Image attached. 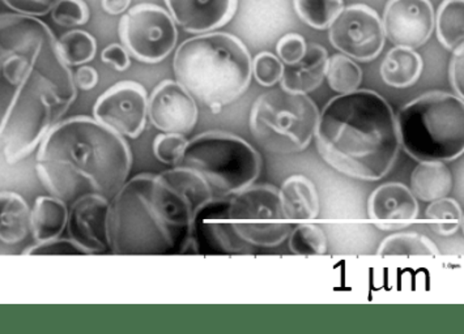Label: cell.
I'll list each match as a JSON object with an SVG mask.
<instances>
[{"instance_id": "cell-23", "label": "cell", "mask_w": 464, "mask_h": 334, "mask_svg": "<svg viewBox=\"0 0 464 334\" xmlns=\"http://www.w3.org/2000/svg\"><path fill=\"white\" fill-rule=\"evenodd\" d=\"M31 230V209L20 195L0 192V241L5 244L23 242Z\"/></svg>"}, {"instance_id": "cell-36", "label": "cell", "mask_w": 464, "mask_h": 334, "mask_svg": "<svg viewBox=\"0 0 464 334\" xmlns=\"http://www.w3.org/2000/svg\"><path fill=\"white\" fill-rule=\"evenodd\" d=\"M8 8L25 16H45L58 0H2Z\"/></svg>"}, {"instance_id": "cell-4", "label": "cell", "mask_w": 464, "mask_h": 334, "mask_svg": "<svg viewBox=\"0 0 464 334\" xmlns=\"http://www.w3.org/2000/svg\"><path fill=\"white\" fill-rule=\"evenodd\" d=\"M314 138L329 167L366 182L385 178L401 152L395 112L374 91L357 90L330 100L319 112Z\"/></svg>"}, {"instance_id": "cell-34", "label": "cell", "mask_w": 464, "mask_h": 334, "mask_svg": "<svg viewBox=\"0 0 464 334\" xmlns=\"http://www.w3.org/2000/svg\"><path fill=\"white\" fill-rule=\"evenodd\" d=\"M25 255L34 256H64V255H87L80 245L72 239H52V241L40 242L34 247L26 250Z\"/></svg>"}, {"instance_id": "cell-27", "label": "cell", "mask_w": 464, "mask_h": 334, "mask_svg": "<svg viewBox=\"0 0 464 334\" xmlns=\"http://www.w3.org/2000/svg\"><path fill=\"white\" fill-rule=\"evenodd\" d=\"M326 79L331 90L339 94L357 91L362 82V70L353 59L344 54H335L329 58Z\"/></svg>"}, {"instance_id": "cell-3", "label": "cell", "mask_w": 464, "mask_h": 334, "mask_svg": "<svg viewBox=\"0 0 464 334\" xmlns=\"http://www.w3.org/2000/svg\"><path fill=\"white\" fill-rule=\"evenodd\" d=\"M38 147L35 171L41 183L70 205L90 195L111 201L131 170L132 155L125 138L94 118L59 122Z\"/></svg>"}, {"instance_id": "cell-13", "label": "cell", "mask_w": 464, "mask_h": 334, "mask_svg": "<svg viewBox=\"0 0 464 334\" xmlns=\"http://www.w3.org/2000/svg\"><path fill=\"white\" fill-rule=\"evenodd\" d=\"M434 17L430 0H389L383 11V32L392 45L419 49L433 34Z\"/></svg>"}, {"instance_id": "cell-5", "label": "cell", "mask_w": 464, "mask_h": 334, "mask_svg": "<svg viewBox=\"0 0 464 334\" xmlns=\"http://www.w3.org/2000/svg\"><path fill=\"white\" fill-rule=\"evenodd\" d=\"M292 229L294 224L284 217L279 190L253 185L204 203L195 215L193 238L195 244L203 241L218 253H241L246 247H276Z\"/></svg>"}, {"instance_id": "cell-21", "label": "cell", "mask_w": 464, "mask_h": 334, "mask_svg": "<svg viewBox=\"0 0 464 334\" xmlns=\"http://www.w3.org/2000/svg\"><path fill=\"white\" fill-rule=\"evenodd\" d=\"M67 204L57 196H40L31 211V230L34 241H52L63 234L67 227Z\"/></svg>"}, {"instance_id": "cell-35", "label": "cell", "mask_w": 464, "mask_h": 334, "mask_svg": "<svg viewBox=\"0 0 464 334\" xmlns=\"http://www.w3.org/2000/svg\"><path fill=\"white\" fill-rule=\"evenodd\" d=\"M307 43L305 38L298 33H288L280 38L276 45L277 58L283 64H294L305 55Z\"/></svg>"}, {"instance_id": "cell-33", "label": "cell", "mask_w": 464, "mask_h": 334, "mask_svg": "<svg viewBox=\"0 0 464 334\" xmlns=\"http://www.w3.org/2000/svg\"><path fill=\"white\" fill-rule=\"evenodd\" d=\"M283 70V62L270 52H259L254 58L253 76L262 87H275L282 80Z\"/></svg>"}, {"instance_id": "cell-40", "label": "cell", "mask_w": 464, "mask_h": 334, "mask_svg": "<svg viewBox=\"0 0 464 334\" xmlns=\"http://www.w3.org/2000/svg\"><path fill=\"white\" fill-rule=\"evenodd\" d=\"M131 0H102V10L109 14H121L130 7Z\"/></svg>"}, {"instance_id": "cell-8", "label": "cell", "mask_w": 464, "mask_h": 334, "mask_svg": "<svg viewBox=\"0 0 464 334\" xmlns=\"http://www.w3.org/2000/svg\"><path fill=\"white\" fill-rule=\"evenodd\" d=\"M177 167L193 170L220 196L250 187L261 176L262 158L237 135L209 131L195 136Z\"/></svg>"}, {"instance_id": "cell-17", "label": "cell", "mask_w": 464, "mask_h": 334, "mask_svg": "<svg viewBox=\"0 0 464 334\" xmlns=\"http://www.w3.org/2000/svg\"><path fill=\"white\" fill-rule=\"evenodd\" d=\"M368 213L374 224H392L403 230L418 218L419 200L403 183H385L372 192Z\"/></svg>"}, {"instance_id": "cell-16", "label": "cell", "mask_w": 464, "mask_h": 334, "mask_svg": "<svg viewBox=\"0 0 464 334\" xmlns=\"http://www.w3.org/2000/svg\"><path fill=\"white\" fill-rule=\"evenodd\" d=\"M174 23L191 34L209 33L235 17L238 0H165Z\"/></svg>"}, {"instance_id": "cell-10", "label": "cell", "mask_w": 464, "mask_h": 334, "mask_svg": "<svg viewBox=\"0 0 464 334\" xmlns=\"http://www.w3.org/2000/svg\"><path fill=\"white\" fill-rule=\"evenodd\" d=\"M118 32L129 54L147 64L167 59L179 40L169 12L150 3H140L123 14Z\"/></svg>"}, {"instance_id": "cell-38", "label": "cell", "mask_w": 464, "mask_h": 334, "mask_svg": "<svg viewBox=\"0 0 464 334\" xmlns=\"http://www.w3.org/2000/svg\"><path fill=\"white\" fill-rule=\"evenodd\" d=\"M102 61L103 63L113 67L114 70L120 71V72L126 71L131 64L129 52H127L125 46L120 45V43H111V45L105 47L102 52Z\"/></svg>"}, {"instance_id": "cell-31", "label": "cell", "mask_w": 464, "mask_h": 334, "mask_svg": "<svg viewBox=\"0 0 464 334\" xmlns=\"http://www.w3.org/2000/svg\"><path fill=\"white\" fill-rule=\"evenodd\" d=\"M188 143L186 135L164 132L153 141V153L160 162L174 167L181 162Z\"/></svg>"}, {"instance_id": "cell-32", "label": "cell", "mask_w": 464, "mask_h": 334, "mask_svg": "<svg viewBox=\"0 0 464 334\" xmlns=\"http://www.w3.org/2000/svg\"><path fill=\"white\" fill-rule=\"evenodd\" d=\"M52 17L64 28L85 25L90 22V7L84 0H58L52 10Z\"/></svg>"}, {"instance_id": "cell-19", "label": "cell", "mask_w": 464, "mask_h": 334, "mask_svg": "<svg viewBox=\"0 0 464 334\" xmlns=\"http://www.w3.org/2000/svg\"><path fill=\"white\" fill-rule=\"evenodd\" d=\"M284 217L292 224L312 223L321 211L317 187L307 177L295 174L279 188Z\"/></svg>"}, {"instance_id": "cell-1", "label": "cell", "mask_w": 464, "mask_h": 334, "mask_svg": "<svg viewBox=\"0 0 464 334\" xmlns=\"http://www.w3.org/2000/svg\"><path fill=\"white\" fill-rule=\"evenodd\" d=\"M78 97L52 29L35 17L0 14V155L26 158Z\"/></svg>"}, {"instance_id": "cell-18", "label": "cell", "mask_w": 464, "mask_h": 334, "mask_svg": "<svg viewBox=\"0 0 464 334\" xmlns=\"http://www.w3.org/2000/svg\"><path fill=\"white\" fill-rule=\"evenodd\" d=\"M329 52L318 43H310L305 55L294 64H284L280 85L291 93L309 94L321 87L326 78Z\"/></svg>"}, {"instance_id": "cell-9", "label": "cell", "mask_w": 464, "mask_h": 334, "mask_svg": "<svg viewBox=\"0 0 464 334\" xmlns=\"http://www.w3.org/2000/svg\"><path fill=\"white\" fill-rule=\"evenodd\" d=\"M318 106L307 94L274 90L262 94L250 111V132L263 149L274 155L305 150L314 138Z\"/></svg>"}, {"instance_id": "cell-20", "label": "cell", "mask_w": 464, "mask_h": 334, "mask_svg": "<svg viewBox=\"0 0 464 334\" xmlns=\"http://www.w3.org/2000/svg\"><path fill=\"white\" fill-rule=\"evenodd\" d=\"M453 186V174L446 162H419L411 176L410 190L424 203L449 196Z\"/></svg>"}, {"instance_id": "cell-39", "label": "cell", "mask_w": 464, "mask_h": 334, "mask_svg": "<svg viewBox=\"0 0 464 334\" xmlns=\"http://www.w3.org/2000/svg\"><path fill=\"white\" fill-rule=\"evenodd\" d=\"M76 87L82 91H91L96 87L99 82V72L96 68L91 66L80 67L76 73H73Z\"/></svg>"}, {"instance_id": "cell-11", "label": "cell", "mask_w": 464, "mask_h": 334, "mask_svg": "<svg viewBox=\"0 0 464 334\" xmlns=\"http://www.w3.org/2000/svg\"><path fill=\"white\" fill-rule=\"evenodd\" d=\"M329 29L331 45L354 62L374 61L385 47L382 20L366 5L343 8Z\"/></svg>"}, {"instance_id": "cell-29", "label": "cell", "mask_w": 464, "mask_h": 334, "mask_svg": "<svg viewBox=\"0 0 464 334\" xmlns=\"http://www.w3.org/2000/svg\"><path fill=\"white\" fill-rule=\"evenodd\" d=\"M288 247L294 255H324L329 250L327 236L318 224H297L288 236Z\"/></svg>"}, {"instance_id": "cell-24", "label": "cell", "mask_w": 464, "mask_h": 334, "mask_svg": "<svg viewBox=\"0 0 464 334\" xmlns=\"http://www.w3.org/2000/svg\"><path fill=\"white\" fill-rule=\"evenodd\" d=\"M463 0H443L434 17L437 38L445 49L454 52L463 46Z\"/></svg>"}, {"instance_id": "cell-26", "label": "cell", "mask_w": 464, "mask_h": 334, "mask_svg": "<svg viewBox=\"0 0 464 334\" xmlns=\"http://www.w3.org/2000/svg\"><path fill=\"white\" fill-rule=\"evenodd\" d=\"M431 232L437 235H454L463 224V212L459 203L451 197L434 200L425 211Z\"/></svg>"}, {"instance_id": "cell-25", "label": "cell", "mask_w": 464, "mask_h": 334, "mask_svg": "<svg viewBox=\"0 0 464 334\" xmlns=\"http://www.w3.org/2000/svg\"><path fill=\"white\" fill-rule=\"evenodd\" d=\"M381 256H439L440 250L430 238L419 233H397L386 236L377 250Z\"/></svg>"}, {"instance_id": "cell-28", "label": "cell", "mask_w": 464, "mask_h": 334, "mask_svg": "<svg viewBox=\"0 0 464 334\" xmlns=\"http://www.w3.org/2000/svg\"><path fill=\"white\" fill-rule=\"evenodd\" d=\"M295 14L301 20L318 31L329 29L340 11L344 8L343 0H294Z\"/></svg>"}, {"instance_id": "cell-30", "label": "cell", "mask_w": 464, "mask_h": 334, "mask_svg": "<svg viewBox=\"0 0 464 334\" xmlns=\"http://www.w3.org/2000/svg\"><path fill=\"white\" fill-rule=\"evenodd\" d=\"M59 52L68 66H82L93 61L97 43L93 35L84 31H72L58 40Z\"/></svg>"}, {"instance_id": "cell-12", "label": "cell", "mask_w": 464, "mask_h": 334, "mask_svg": "<svg viewBox=\"0 0 464 334\" xmlns=\"http://www.w3.org/2000/svg\"><path fill=\"white\" fill-rule=\"evenodd\" d=\"M93 118L122 138H139L148 119L146 88L135 81L117 82L96 100Z\"/></svg>"}, {"instance_id": "cell-14", "label": "cell", "mask_w": 464, "mask_h": 334, "mask_svg": "<svg viewBox=\"0 0 464 334\" xmlns=\"http://www.w3.org/2000/svg\"><path fill=\"white\" fill-rule=\"evenodd\" d=\"M198 117L197 100L179 81L164 80L148 100V119L160 131L188 135Z\"/></svg>"}, {"instance_id": "cell-2", "label": "cell", "mask_w": 464, "mask_h": 334, "mask_svg": "<svg viewBox=\"0 0 464 334\" xmlns=\"http://www.w3.org/2000/svg\"><path fill=\"white\" fill-rule=\"evenodd\" d=\"M214 197L202 177L174 167L127 180L111 200L109 238L115 255H169L195 244L198 209Z\"/></svg>"}, {"instance_id": "cell-7", "label": "cell", "mask_w": 464, "mask_h": 334, "mask_svg": "<svg viewBox=\"0 0 464 334\" xmlns=\"http://www.w3.org/2000/svg\"><path fill=\"white\" fill-rule=\"evenodd\" d=\"M399 144L418 162H451L464 153L463 99L428 91L395 114Z\"/></svg>"}, {"instance_id": "cell-6", "label": "cell", "mask_w": 464, "mask_h": 334, "mask_svg": "<svg viewBox=\"0 0 464 334\" xmlns=\"http://www.w3.org/2000/svg\"><path fill=\"white\" fill-rule=\"evenodd\" d=\"M177 81L195 100L218 114L249 88L253 59L236 35L203 33L186 40L173 61Z\"/></svg>"}, {"instance_id": "cell-37", "label": "cell", "mask_w": 464, "mask_h": 334, "mask_svg": "<svg viewBox=\"0 0 464 334\" xmlns=\"http://www.w3.org/2000/svg\"><path fill=\"white\" fill-rule=\"evenodd\" d=\"M463 58V46H459L454 50L450 64H449L450 85L453 87L455 96L460 97V99L464 97Z\"/></svg>"}, {"instance_id": "cell-15", "label": "cell", "mask_w": 464, "mask_h": 334, "mask_svg": "<svg viewBox=\"0 0 464 334\" xmlns=\"http://www.w3.org/2000/svg\"><path fill=\"white\" fill-rule=\"evenodd\" d=\"M111 201L90 195L71 204L67 229L70 238L87 253H103L111 251L109 238Z\"/></svg>"}, {"instance_id": "cell-22", "label": "cell", "mask_w": 464, "mask_h": 334, "mask_svg": "<svg viewBox=\"0 0 464 334\" xmlns=\"http://www.w3.org/2000/svg\"><path fill=\"white\" fill-rule=\"evenodd\" d=\"M422 68L424 62L415 50L395 46L381 64V78L389 87L403 90L418 82Z\"/></svg>"}]
</instances>
